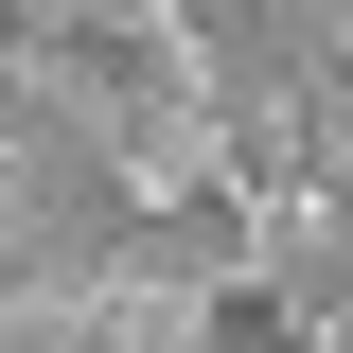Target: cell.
<instances>
[{
    "instance_id": "cell-3",
    "label": "cell",
    "mask_w": 353,
    "mask_h": 353,
    "mask_svg": "<svg viewBox=\"0 0 353 353\" xmlns=\"http://www.w3.org/2000/svg\"><path fill=\"white\" fill-rule=\"evenodd\" d=\"M318 353H353V318H336V336H318Z\"/></svg>"
},
{
    "instance_id": "cell-2",
    "label": "cell",
    "mask_w": 353,
    "mask_h": 353,
    "mask_svg": "<svg viewBox=\"0 0 353 353\" xmlns=\"http://www.w3.org/2000/svg\"><path fill=\"white\" fill-rule=\"evenodd\" d=\"M283 336H301L283 283H212V353H283Z\"/></svg>"
},
{
    "instance_id": "cell-1",
    "label": "cell",
    "mask_w": 353,
    "mask_h": 353,
    "mask_svg": "<svg viewBox=\"0 0 353 353\" xmlns=\"http://www.w3.org/2000/svg\"><path fill=\"white\" fill-rule=\"evenodd\" d=\"M124 248H141V212H124V159H106V106L18 53V301H53Z\"/></svg>"
}]
</instances>
